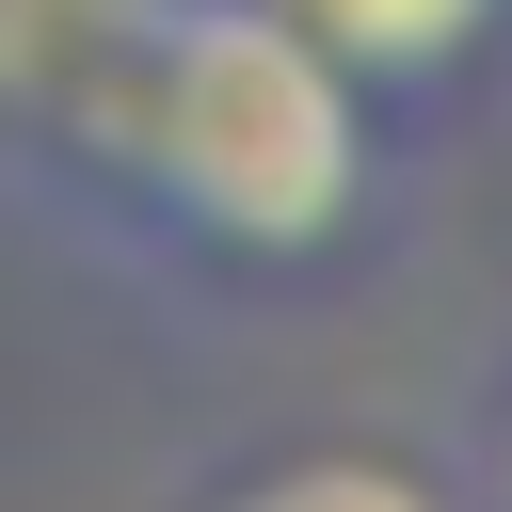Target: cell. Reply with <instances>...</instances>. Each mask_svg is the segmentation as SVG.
<instances>
[{
	"label": "cell",
	"mask_w": 512,
	"mask_h": 512,
	"mask_svg": "<svg viewBox=\"0 0 512 512\" xmlns=\"http://www.w3.org/2000/svg\"><path fill=\"white\" fill-rule=\"evenodd\" d=\"M272 16H288L304 48H336L368 96H416V80H448L512 0H272Z\"/></svg>",
	"instance_id": "7a4b0ae2"
},
{
	"label": "cell",
	"mask_w": 512,
	"mask_h": 512,
	"mask_svg": "<svg viewBox=\"0 0 512 512\" xmlns=\"http://www.w3.org/2000/svg\"><path fill=\"white\" fill-rule=\"evenodd\" d=\"M32 112L160 240L240 272H304L368 224V80L272 0H80Z\"/></svg>",
	"instance_id": "6da1fadb"
},
{
	"label": "cell",
	"mask_w": 512,
	"mask_h": 512,
	"mask_svg": "<svg viewBox=\"0 0 512 512\" xmlns=\"http://www.w3.org/2000/svg\"><path fill=\"white\" fill-rule=\"evenodd\" d=\"M64 32H80V0H0V112H32V96H48Z\"/></svg>",
	"instance_id": "277c9868"
},
{
	"label": "cell",
	"mask_w": 512,
	"mask_h": 512,
	"mask_svg": "<svg viewBox=\"0 0 512 512\" xmlns=\"http://www.w3.org/2000/svg\"><path fill=\"white\" fill-rule=\"evenodd\" d=\"M480 496L512 512V400H496V448H480Z\"/></svg>",
	"instance_id": "5b68a950"
},
{
	"label": "cell",
	"mask_w": 512,
	"mask_h": 512,
	"mask_svg": "<svg viewBox=\"0 0 512 512\" xmlns=\"http://www.w3.org/2000/svg\"><path fill=\"white\" fill-rule=\"evenodd\" d=\"M208 512H448L400 448H288V464H256V480H224Z\"/></svg>",
	"instance_id": "3957f363"
}]
</instances>
